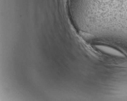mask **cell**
Instances as JSON below:
<instances>
[{
	"label": "cell",
	"mask_w": 127,
	"mask_h": 101,
	"mask_svg": "<svg viewBox=\"0 0 127 101\" xmlns=\"http://www.w3.org/2000/svg\"><path fill=\"white\" fill-rule=\"evenodd\" d=\"M94 47L99 51L107 55L120 58H124L126 57L125 54L122 52L110 46L101 44H97L95 45Z\"/></svg>",
	"instance_id": "6da1fadb"
}]
</instances>
